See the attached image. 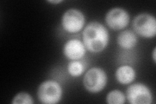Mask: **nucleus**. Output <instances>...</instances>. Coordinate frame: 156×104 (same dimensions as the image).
<instances>
[{
    "mask_svg": "<svg viewBox=\"0 0 156 104\" xmlns=\"http://www.w3.org/2000/svg\"><path fill=\"white\" fill-rule=\"evenodd\" d=\"M82 42L87 50L93 53H100L108 46L109 31L101 23L97 21L90 22L83 31Z\"/></svg>",
    "mask_w": 156,
    "mask_h": 104,
    "instance_id": "f257e3e1",
    "label": "nucleus"
},
{
    "mask_svg": "<svg viewBox=\"0 0 156 104\" xmlns=\"http://www.w3.org/2000/svg\"><path fill=\"white\" fill-rule=\"evenodd\" d=\"M62 88L57 81L48 80L42 82L37 88L38 100L43 104H56L62 97Z\"/></svg>",
    "mask_w": 156,
    "mask_h": 104,
    "instance_id": "f03ea898",
    "label": "nucleus"
},
{
    "mask_svg": "<svg viewBox=\"0 0 156 104\" xmlns=\"http://www.w3.org/2000/svg\"><path fill=\"white\" fill-rule=\"evenodd\" d=\"M107 75L105 71L99 67L90 68L85 74L83 84L85 90L90 93H98L102 91L107 84Z\"/></svg>",
    "mask_w": 156,
    "mask_h": 104,
    "instance_id": "7ed1b4c3",
    "label": "nucleus"
},
{
    "mask_svg": "<svg viewBox=\"0 0 156 104\" xmlns=\"http://www.w3.org/2000/svg\"><path fill=\"white\" fill-rule=\"evenodd\" d=\"M136 35L144 38H152L156 35V19L152 14L142 13L136 15L132 22Z\"/></svg>",
    "mask_w": 156,
    "mask_h": 104,
    "instance_id": "20e7f679",
    "label": "nucleus"
},
{
    "mask_svg": "<svg viewBox=\"0 0 156 104\" xmlns=\"http://www.w3.org/2000/svg\"><path fill=\"white\" fill-rule=\"evenodd\" d=\"M85 20V14L80 10L71 8L67 9L62 14L61 26L66 32L75 34L84 27Z\"/></svg>",
    "mask_w": 156,
    "mask_h": 104,
    "instance_id": "39448f33",
    "label": "nucleus"
},
{
    "mask_svg": "<svg viewBox=\"0 0 156 104\" xmlns=\"http://www.w3.org/2000/svg\"><path fill=\"white\" fill-rule=\"evenodd\" d=\"M125 95L126 100L131 104H151L153 102L152 91L142 83L129 84Z\"/></svg>",
    "mask_w": 156,
    "mask_h": 104,
    "instance_id": "423d86ee",
    "label": "nucleus"
},
{
    "mask_svg": "<svg viewBox=\"0 0 156 104\" xmlns=\"http://www.w3.org/2000/svg\"><path fill=\"white\" fill-rule=\"evenodd\" d=\"M105 21L107 26L111 29L116 31L122 30L129 25L130 16L126 9L114 7L107 11Z\"/></svg>",
    "mask_w": 156,
    "mask_h": 104,
    "instance_id": "0eeeda50",
    "label": "nucleus"
},
{
    "mask_svg": "<svg viewBox=\"0 0 156 104\" xmlns=\"http://www.w3.org/2000/svg\"><path fill=\"white\" fill-rule=\"evenodd\" d=\"M86 52L87 49L83 43L76 38L67 41L62 48L63 55L70 61L81 60L85 57Z\"/></svg>",
    "mask_w": 156,
    "mask_h": 104,
    "instance_id": "6e6552de",
    "label": "nucleus"
},
{
    "mask_svg": "<svg viewBox=\"0 0 156 104\" xmlns=\"http://www.w3.org/2000/svg\"><path fill=\"white\" fill-rule=\"evenodd\" d=\"M116 42L119 47L126 50L134 48L138 42L137 35L133 31L126 29L121 31L116 38Z\"/></svg>",
    "mask_w": 156,
    "mask_h": 104,
    "instance_id": "1a4fd4ad",
    "label": "nucleus"
},
{
    "mask_svg": "<svg viewBox=\"0 0 156 104\" xmlns=\"http://www.w3.org/2000/svg\"><path fill=\"white\" fill-rule=\"evenodd\" d=\"M115 76L116 80L121 85H127L132 83L136 77V72L129 65H122L116 70Z\"/></svg>",
    "mask_w": 156,
    "mask_h": 104,
    "instance_id": "9d476101",
    "label": "nucleus"
},
{
    "mask_svg": "<svg viewBox=\"0 0 156 104\" xmlns=\"http://www.w3.org/2000/svg\"><path fill=\"white\" fill-rule=\"evenodd\" d=\"M85 64L79 61H71L67 65V72L70 76L74 77L81 76L85 72Z\"/></svg>",
    "mask_w": 156,
    "mask_h": 104,
    "instance_id": "9b49d317",
    "label": "nucleus"
},
{
    "mask_svg": "<svg viewBox=\"0 0 156 104\" xmlns=\"http://www.w3.org/2000/svg\"><path fill=\"white\" fill-rule=\"evenodd\" d=\"M105 100L108 104H124L126 98L123 92L115 89L107 94Z\"/></svg>",
    "mask_w": 156,
    "mask_h": 104,
    "instance_id": "f8f14e48",
    "label": "nucleus"
},
{
    "mask_svg": "<svg viewBox=\"0 0 156 104\" xmlns=\"http://www.w3.org/2000/svg\"><path fill=\"white\" fill-rule=\"evenodd\" d=\"M12 104H33V97L26 92H20L12 98Z\"/></svg>",
    "mask_w": 156,
    "mask_h": 104,
    "instance_id": "ddd939ff",
    "label": "nucleus"
},
{
    "mask_svg": "<svg viewBox=\"0 0 156 104\" xmlns=\"http://www.w3.org/2000/svg\"><path fill=\"white\" fill-rule=\"evenodd\" d=\"M48 3H51V4H59L62 2H63L62 0H49V1H48Z\"/></svg>",
    "mask_w": 156,
    "mask_h": 104,
    "instance_id": "4468645a",
    "label": "nucleus"
},
{
    "mask_svg": "<svg viewBox=\"0 0 156 104\" xmlns=\"http://www.w3.org/2000/svg\"><path fill=\"white\" fill-rule=\"evenodd\" d=\"M155 53H156V48H155L154 49V50L152 52V59H153V61L154 63H155L156 61V57H155Z\"/></svg>",
    "mask_w": 156,
    "mask_h": 104,
    "instance_id": "2eb2a0df",
    "label": "nucleus"
}]
</instances>
